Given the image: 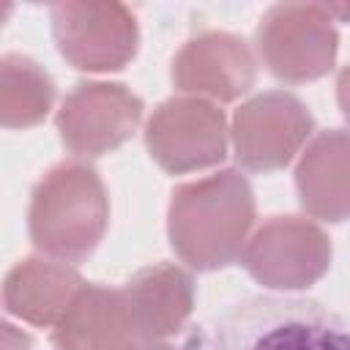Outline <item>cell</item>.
I'll return each mask as SVG.
<instances>
[{
  "instance_id": "1",
  "label": "cell",
  "mask_w": 350,
  "mask_h": 350,
  "mask_svg": "<svg viewBox=\"0 0 350 350\" xmlns=\"http://www.w3.org/2000/svg\"><path fill=\"white\" fill-rule=\"evenodd\" d=\"M186 350H350V320L314 298L249 295L194 331Z\"/></svg>"
},
{
  "instance_id": "2",
  "label": "cell",
  "mask_w": 350,
  "mask_h": 350,
  "mask_svg": "<svg viewBox=\"0 0 350 350\" xmlns=\"http://www.w3.org/2000/svg\"><path fill=\"white\" fill-rule=\"evenodd\" d=\"M254 224V191L238 170H221L172 191L167 232L175 254L194 271L241 260Z\"/></svg>"
},
{
  "instance_id": "3",
  "label": "cell",
  "mask_w": 350,
  "mask_h": 350,
  "mask_svg": "<svg viewBox=\"0 0 350 350\" xmlns=\"http://www.w3.org/2000/svg\"><path fill=\"white\" fill-rule=\"evenodd\" d=\"M109 200L98 172L85 161L52 167L30 197L27 230L36 249L66 262L85 260L107 232Z\"/></svg>"
},
{
  "instance_id": "4",
  "label": "cell",
  "mask_w": 350,
  "mask_h": 350,
  "mask_svg": "<svg viewBox=\"0 0 350 350\" xmlns=\"http://www.w3.org/2000/svg\"><path fill=\"white\" fill-rule=\"evenodd\" d=\"M339 36L328 5L279 3L257 27V52L265 68L284 82H309L331 71Z\"/></svg>"
},
{
  "instance_id": "5",
  "label": "cell",
  "mask_w": 350,
  "mask_h": 350,
  "mask_svg": "<svg viewBox=\"0 0 350 350\" xmlns=\"http://www.w3.org/2000/svg\"><path fill=\"white\" fill-rule=\"evenodd\" d=\"M145 145L172 175L205 170L227 156V118L219 104L197 96H172L145 126Z\"/></svg>"
},
{
  "instance_id": "6",
  "label": "cell",
  "mask_w": 350,
  "mask_h": 350,
  "mask_svg": "<svg viewBox=\"0 0 350 350\" xmlns=\"http://www.w3.org/2000/svg\"><path fill=\"white\" fill-rule=\"evenodd\" d=\"M241 262L271 290H304L328 271L331 238L312 219L271 216L249 238Z\"/></svg>"
},
{
  "instance_id": "7",
  "label": "cell",
  "mask_w": 350,
  "mask_h": 350,
  "mask_svg": "<svg viewBox=\"0 0 350 350\" xmlns=\"http://www.w3.org/2000/svg\"><path fill=\"white\" fill-rule=\"evenodd\" d=\"M312 129L314 118L298 96L287 90H268L238 107L230 139L243 170L273 172L293 161Z\"/></svg>"
},
{
  "instance_id": "8",
  "label": "cell",
  "mask_w": 350,
  "mask_h": 350,
  "mask_svg": "<svg viewBox=\"0 0 350 350\" xmlns=\"http://www.w3.org/2000/svg\"><path fill=\"white\" fill-rule=\"evenodd\" d=\"M49 16L60 55L79 71H115L137 52V19L120 3H55Z\"/></svg>"
},
{
  "instance_id": "9",
  "label": "cell",
  "mask_w": 350,
  "mask_h": 350,
  "mask_svg": "<svg viewBox=\"0 0 350 350\" xmlns=\"http://www.w3.org/2000/svg\"><path fill=\"white\" fill-rule=\"evenodd\" d=\"M142 109V98L120 82H79L60 104L57 131L71 153L101 156L137 131Z\"/></svg>"
},
{
  "instance_id": "10",
  "label": "cell",
  "mask_w": 350,
  "mask_h": 350,
  "mask_svg": "<svg viewBox=\"0 0 350 350\" xmlns=\"http://www.w3.org/2000/svg\"><path fill=\"white\" fill-rule=\"evenodd\" d=\"M257 77L249 44L224 30H205L189 38L172 60V82L186 96L208 101H235Z\"/></svg>"
},
{
  "instance_id": "11",
  "label": "cell",
  "mask_w": 350,
  "mask_h": 350,
  "mask_svg": "<svg viewBox=\"0 0 350 350\" xmlns=\"http://www.w3.org/2000/svg\"><path fill=\"white\" fill-rule=\"evenodd\" d=\"M139 342L123 290L88 282L52 325L55 350H131Z\"/></svg>"
},
{
  "instance_id": "12",
  "label": "cell",
  "mask_w": 350,
  "mask_h": 350,
  "mask_svg": "<svg viewBox=\"0 0 350 350\" xmlns=\"http://www.w3.org/2000/svg\"><path fill=\"white\" fill-rule=\"evenodd\" d=\"M123 298L139 342H159L178 334L191 317L194 282L175 262H153L123 284Z\"/></svg>"
},
{
  "instance_id": "13",
  "label": "cell",
  "mask_w": 350,
  "mask_h": 350,
  "mask_svg": "<svg viewBox=\"0 0 350 350\" xmlns=\"http://www.w3.org/2000/svg\"><path fill=\"white\" fill-rule=\"evenodd\" d=\"M295 189L312 219H350V131L331 129L306 145L295 167Z\"/></svg>"
},
{
  "instance_id": "14",
  "label": "cell",
  "mask_w": 350,
  "mask_h": 350,
  "mask_svg": "<svg viewBox=\"0 0 350 350\" xmlns=\"http://www.w3.org/2000/svg\"><path fill=\"white\" fill-rule=\"evenodd\" d=\"M82 284L71 262L57 257H27L5 273L3 304L25 323L55 325Z\"/></svg>"
},
{
  "instance_id": "15",
  "label": "cell",
  "mask_w": 350,
  "mask_h": 350,
  "mask_svg": "<svg viewBox=\"0 0 350 350\" xmlns=\"http://www.w3.org/2000/svg\"><path fill=\"white\" fill-rule=\"evenodd\" d=\"M55 98L49 74L25 55L0 60V120L5 129H27L44 120Z\"/></svg>"
},
{
  "instance_id": "16",
  "label": "cell",
  "mask_w": 350,
  "mask_h": 350,
  "mask_svg": "<svg viewBox=\"0 0 350 350\" xmlns=\"http://www.w3.org/2000/svg\"><path fill=\"white\" fill-rule=\"evenodd\" d=\"M3 350H33V342L25 331H19L11 323H3Z\"/></svg>"
},
{
  "instance_id": "17",
  "label": "cell",
  "mask_w": 350,
  "mask_h": 350,
  "mask_svg": "<svg viewBox=\"0 0 350 350\" xmlns=\"http://www.w3.org/2000/svg\"><path fill=\"white\" fill-rule=\"evenodd\" d=\"M336 101H339V109H342L345 120L350 123V66H345L339 79H336Z\"/></svg>"
},
{
  "instance_id": "18",
  "label": "cell",
  "mask_w": 350,
  "mask_h": 350,
  "mask_svg": "<svg viewBox=\"0 0 350 350\" xmlns=\"http://www.w3.org/2000/svg\"><path fill=\"white\" fill-rule=\"evenodd\" d=\"M131 350H178V347H172L164 339H159V342H137Z\"/></svg>"
},
{
  "instance_id": "19",
  "label": "cell",
  "mask_w": 350,
  "mask_h": 350,
  "mask_svg": "<svg viewBox=\"0 0 350 350\" xmlns=\"http://www.w3.org/2000/svg\"><path fill=\"white\" fill-rule=\"evenodd\" d=\"M328 11H331V16H342V19H347V22H350V3H342V5H328Z\"/></svg>"
}]
</instances>
